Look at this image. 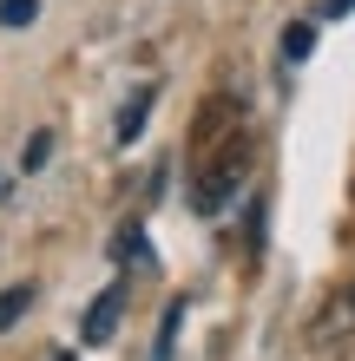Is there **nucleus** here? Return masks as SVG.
Wrapping results in <instances>:
<instances>
[{"mask_svg": "<svg viewBox=\"0 0 355 361\" xmlns=\"http://www.w3.org/2000/svg\"><path fill=\"white\" fill-rule=\"evenodd\" d=\"M250 164H257V138H250V125H237L231 138H217L211 152L191 158V210L198 217H224L243 184H250Z\"/></svg>", "mask_w": 355, "mask_h": 361, "instance_id": "nucleus-1", "label": "nucleus"}, {"mask_svg": "<svg viewBox=\"0 0 355 361\" xmlns=\"http://www.w3.org/2000/svg\"><path fill=\"white\" fill-rule=\"evenodd\" d=\"M309 361H355V283L309 315Z\"/></svg>", "mask_w": 355, "mask_h": 361, "instance_id": "nucleus-2", "label": "nucleus"}, {"mask_svg": "<svg viewBox=\"0 0 355 361\" xmlns=\"http://www.w3.org/2000/svg\"><path fill=\"white\" fill-rule=\"evenodd\" d=\"M119 322H125V283H106L92 295V309L79 315V342L86 348H106L112 335H119Z\"/></svg>", "mask_w": 355, "mask_h": 361, "instance_id": "nucleus-3", "label": "nucleus"}, {"mask_svg": "<svg viewBox=\"0 0 355 361\" xmlns=\"http://www.w3.org/2000/svg\"><path fill=\"white\" fill-rule=\"evenodd\" d=\"M152 105H158V86L145 79V86H132V99L119 105V125H112V145H138L145 132V118H152Z\"/></svg>", "mask_w": 355, "mask_h": 361, "instance_id": "nucleus-4", "label": "nucleus"}, {"mask_svg": "<svg viewBox=\"0 0 355 361\" xmlns=\"http://www.w3.org/2000/svg\"><path fill=\"white\" fill-rule=\"evenodd\" d=\"M138 257H145V217H125L119 237H112V263L125 269V263H138Z\"/></svg>", "mask_w": 355, "mask_h": 361, "instance_id": "nucleus-5", "label": "nucleus"}, {"mask_svg": "<svg viewBox=\"0 0 355 361\" xmlns=\"http://www.w3.org/2000/svg\"><path fill=\"white\" fill-rule=\"evenodd\" d=\"M33 295H40L33 283H13V289H0V335H7V329L20 322V315L33 309Z\"/></svg>", "mask_w": 355, "mask_h": 361, "instance_id": "nucleus-6", "label": "nucleus"}, {"mask_svg": "<svg viewBox=\"0 0 355 361\" xmlns=\"http://www.w3.org/2000/svg\"><path fill=\"white\" fill-rule=\"evenodd\" d=\"M316 53V27H309V20H289L283 27V59H309Z\"/></svg>", "mask_w": 355, "mask_h": 361, "instance_id": "nucleus-7", "label": "nucleus"}, {"mask_svg": "<svg viewBox=\"0 0 355 361\" xmlns=\"http://www.w3.org/2000/svg\"><path fill=\"white\" fill-rule=\"evenodd\" d=\"M178 322H184V295H172V309H164V329H158L152 361H172V348H178Z\"/></svg>", "mask_w": 355, "mask_h": 361, "instance_id": "nucleus-8", "label": "nucleus"}, {"mask_svg": "<svg viewBox=\"0 0 355 361\" xmlns=\"http://www.w3.org/2000/svg\"><path fill=\"white\" fill-rule=\"evenodd\" d=\"M40 20V0H0V27H33Z\"/></svg>", "mask_w": 355, "mask_h": 361, "instance_id": "nucleus-9", "label": "nucleus"}, {"mask_svg": "<svg viewBox=\"0 0 355 361\" xmlns=\"http://www.w3.org/2000/svg\"><path fill=\"white\" fill-rule=\"evenodd\" d=\"M47 158H53V132H33V138H27V152H20V171H40Z\"/></svg>", "mask_w": 355, "mask_h": 361, "instance_id": "nucleus-10", "label": "nucleus"}, {"mask_svg": "<svg viewBox=\"0 0 355 361\" xmlns=\"http://www.w3.org/2000/svg\"><path fill=\"white\" fill-rule=\"evenodd\" d=\"M323 13H329V20H342V13H355V0H323Z\"/></svg>", "mask_w": 355, "mask_h": 361, "instance_id": "nucleus-11", "label": "nucleus"}, {"mask_svg": "<svg viewBox=\"0 0 355 361\" xmlns=\"http://www.w3.org/2000/svg\"><path fill=\"white\" fill-rule=\"evenodd\" d=\"M53 361H73V355H53Z\"/></svg>", "mask_w": 355, "mask_h": 361, "instance_id": "nucleus-12", "label": "nucleus"}]
</instances>
